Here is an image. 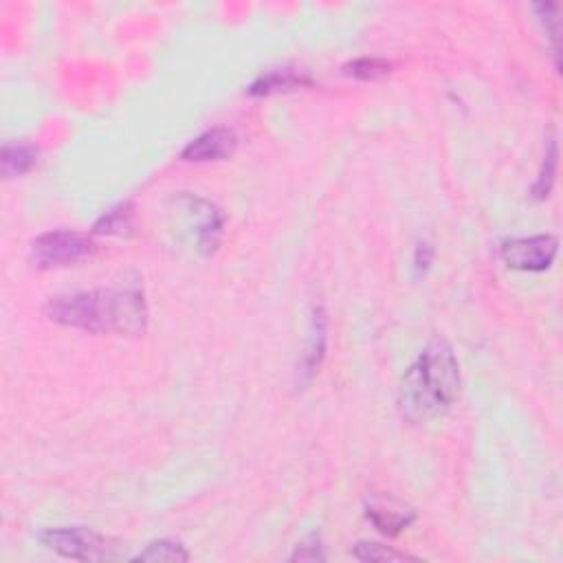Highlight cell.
Returning a JSON list of instances; mask_svg holds the SVG:
<instances>
[{"mask_svg": "<svg viewBox=\"0 0 563 563\" xmlns=\"http://www.w3.org/2000/svg\"><path fill=\"white\" fill-rule=\"evenodd\" d=\"M51 322L84 333H117L137 337L146 333L148 306L139 289H97L51 297L44 306Z\"/></svg>", "mask_w": 563, "mask_h": 563, "instance_id": "cell-1", "label": "cell"}, {"mask_svg": "<svg viewBox=\"0 0 563 563\" xmlns=\"http://www.w3.org/2000/svg\"><path fill=\"white\" fill-rule=\"evenodd\" d=\"M460 396V363L445 339H432L403 374L399 407L407 423L421 425L443 416Z\"/></svg>", "mask_w": 563, "mask_h": 563, "instance_id": "cell-2", "label": "cell"}, {"mask_svg": "<svg viewBox=\"0 0 563 563\" xmlns=\"http://www.w3.org/2000/svg\"><path fill=\"white\" fill-rule=\"evenodd\" d=\"M40 542L60 557L75 561H110L119 557L117 546H110V539L91 528H47Z\"/></svg>", "mask_w": 563, "mask_h": 563, "instance_id": "cell-3", "label": "cell"}, {"mask_svg": "<svg viewBox=\"0 0 563 563\" xmlns=\"http://www.w3.org/2000/svg\"><path fill=\"white\" fill-rule=\"evenodd\" d=\"M93 247V240L80 231H47L31 242V260L38 269L73 267L91 256Z\"/></svg>", "mask_w": 563, "mask_h": 563, "instance_id": "cell-4", "label": "cell"}, {"mask_svg": "<svg viewBox=\"0 0 563 563\" xmlns=\"http://www.w3.org/2000/svg\"><path fill=\"white\" fill-rule=\"evenodd\" d=\"M559 251V240L555 236H531L506 240L500 256L509 269L542 273L550 269Z\"/></svg>", "mask_w": 563, "mask_h": 563, "instance_id": "cell-5", "label": "cell"}, {"mask_svg": "<svg viewBox=\"0 0 563 563\" xmlns=\"http://www.w3.org/2000/svg\"><path fill=\"white\" fill-rule=\"evenodd\" d=\"M176 205L183 207L194 220L196 249L205 253V256L214 253L220 245V236H223V225H225V216L220 214V209L205 201V198L190 196V194L176 198Z\"/></svg>", "mask_w": 563, "mask_h": 563, "instance_id": "cell-6", "label": "cell"}, {"mask_svg": "<svg viewBox=\"0 0 563 563\" xmlns=\"http://www.w3.org/2000/svg\"><path fill=\"white\" fill-rule=\"evenodd\" d=\"M238 148V137L234 130L229 128H212L203 132L201 137H196L194 141L187 143L181 152L183 161L190 163H205V161H220L227 159Z\"/></svg>", "mask_w": 563, "mask_h": 563, "instance_id": "cell-7", "label": "cell"}, {"mask_svg": "<svg viewBox=\"0 0 563 563\" xmlns=\"http://www.w3.org/2000/svg\"><path fill=\"white\" fill-rule=\"evenodd\" d=\"M313 77L302 69H295V66H280V69H269L264 71L256 82H253L247 93L251 97H269L275 93H289L297 91L302 86H311Z\"/></svg>", "mask_w": 563, "mask_h": 563, "instance_id": "cell-8", "label": "cell"}, {"mask_svg": "<svg viewBox=\"0 0 563 563\" xmlns=\"http://www.w3.org/2000/svg\"><path fill=\"white\" fill-rule=\"evenodd\" d=\"M366 513L368 520L385 535H399L416 520V513L412 509L390 498H372Z\"/></svg>", "mask_w": 563, "mask_h": 563, "instance_id": "cell-9", "label": "cell"}, {"mask_svg": "<svg viewBox=\"0 0 563 563\" xmlns=\"http://www.w3.org/2000/svg\"><path fill=\"white\" fill-rule=\"evenodd\" d=\"M324 352H326V313H324V308H315L313 317H311V335H308L306 355L302 359L300 370H297L300 372L302 383L311 381L319 372Z\"/></svg>", "mask_w": 563, "mask_h": 563, "instance_id": "cell-10", "label": "cell"}, {"mask_svg": "<svg viewBox=\"0 0 563 563\" xmlns=\"http://www.w3.org/2000/svg\"><path fill=\"white\" fill-rule=\"evenodd\" d=\"M38 163V148L31 143H5L3 159H0V170L5 179H16V176L27 174L33 165Z\"/></svg>", "mask_w": 563, "mask_h": 563, "instance_id": "cell-11", "label": "cell"}, {"mask_svg": "<svg viewBox=\"0 0 563 563\" xmlns=\"http://www.w3.org/2000/svg\"><path fill=\"white\" fill-rule=\"evenodd\" d=\"M135 227V205L121 203L110 209L93 227V234L97 236H130Z\"/></svg>", "mask_w": 563, "mask_h": 563, "instance_id": "cell-12", "label": "cell"}, {"mask_svg": "<svg viewBox=\"0 0 563 563\" xmlns=\"http://www.w3.org/2000/svg\"><path fill=\"white\" fill-rule=\"evenodd\" d=\"M190 559L185 546L179 542H170V539H161V542H152L143 553L135 557V561H159V563H181Z\"/></svg>", "mask_w": 563, "mask_h": 563, "instance_id": "cell-13", "label": "cell"}, {"mask_svg": "<svg viewBox=\"0 0 563 563\" xmlns=\"http://www.w3.org/2000/svg\"><path fill=\"white\" fill-rule=\"evenodd\" d=\"M392 64L381 58H359L355 62L346 64V75L355 77V80H379V77L388 75Z\"/></svg>", "mask_w": 563, "mask_h": 563, "instance_id": "cell-14", "label": "cell"}, {"mask_svg": "<svg viewBox=\"0 0 563 563\" xmlns=\"http://www.w3.org/2000/svg\"><path fill=\"white\" fill-rule=\"evenodd\" d=\"M352 555H355V559H359V561H372V563L414 559L410 555L399 553V550H392L388 546H381V544H374V542H359L355 548H352Z\"/></svg>", "mask_w": 563, "mask_h": 563, "instance_id": "cell-15", "label": "cell"}, {"mask_svg": "<svg viewBox=\"0 0 563 563\" xmlns=\"http://www.w3.org/2000/svg\"><path fill=\"white\" fill-rule=\"evenodd\" d=\"M557 159H559V152H557V141L553 139L548 146V152L544 157V165H542V172H539V179L533 187V194L537 198H546L553 190V183H555V174H557Z\"/></svg>", "mask_w": 563, "mask_h": 563, "instance_id": "cell-16", "label": "cell"}, {"mask_svg": "<svg viewBox=\"0 0 563 563\" xmlns=\"http://www.w3.org/2000/svg\"><path fill=\"white\" fill-rule=\"evenodd\" d=\"M291 559L293 561H324L326 555L322 550V544H319V537L311 535V537H306L302 544H297V550Z\"/></svg>", "mask_w": 563, "mask_h": 563, "instance_id": "cell-17", "label": "cell"}, {"mask_svg": "<svg viewBox=\"0 0 563 563\" xmlns=\"http://www.w3.org/2000/svg\"><path fill=\"white\" fill-rule=\"evenodd\" d=\"M429 262H432V249H429V245H425V242H423V245H418V249H416L414 267H416L418 273H421L429 267Z\"/></svg>", "mask_w": 563, "mask_h": 563, "instance_id": "cell-18", "label": "cell"}]
</instances>
